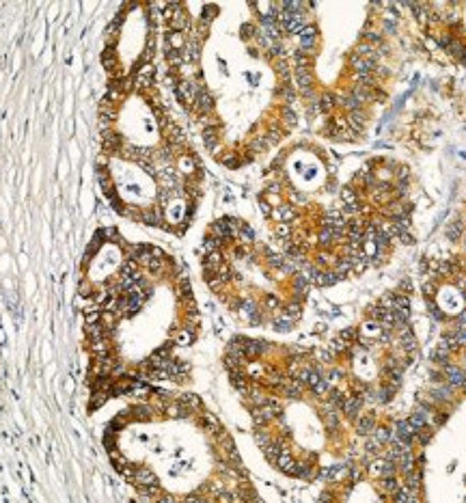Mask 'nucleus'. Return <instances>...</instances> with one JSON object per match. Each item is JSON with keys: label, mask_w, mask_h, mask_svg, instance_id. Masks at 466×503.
Listing matches in <instances>:
<instances>
[{"label": "nucleus", "mask_w": 466, "mask_h": 503, "mask_svg": "<svg viewBox=\"0 0 466 503\" xmlns=\"http://www.w3.org/2000/svg\"><path fill=\"white\" fill-rule=\"evenodd\" d=\"M442 376H445V383L453 389H464L466 387V369L460 367V365H453V363H447L442 365Z\"/></svg>", "instance_id": "nucleus-1"}, {"label": "nucleus", "mask_w": 466, "mask_h": 503, "mask_svg": "<svg viewBox=\"0 0 466 503\" xmlns=\"http://www.w3.org/2000/svg\"><path fill=\"white\" fill-rule=\"evenodd\" d=\"M369 471H371L373 475H378L380 479L393 477V475H397V464L395 462H388L386 458H373L369 462Z\"/></svg>", "instance_id": "nucleus-2"}, {"label": "nucleus", "mask_w": 466, "mask_h": 503, "mask_svg": "<svg viewBox=\"0 0 466 503\" xmlns=\"http://www.w3.org/2000/svg\"><path fill=\"white\" fill-rule=\"evenodd\" d=\"M376 415H358V419L354 421V430L358 436H371V432L376 430Z\"/></svg>", "instance_id": "nucleus-3"}, {"label": "nucleus", "mask_w": 466, "mask_h": 503, "mask_svg": "<svg viewBox=\"0 0 466 503\" xmlns=\"http://www.w3.org/2000/svg\"><path fill=\"white\" fill-rule=\"evenodd\" d=\"M421 486H423V473L421 471H412V473H408V475H404V488H408L410 492H415V494H419V490H421Z\"/></svg>", "instance_id": "nucleus-4"}, {"label": "nucleus", "mask_w": 466, "mask_h": 503, "mask_svg": "<svg viewBox=\"0 0 466 503\" xmlns=\"http://www.w3.org/2000/svg\"><path fill=\"white\" fill-rule=\"evenodd\" d=\"M317 242H319V246H322L324 250H328V248H332V244L337 242V238H335V231H332V227L330 225H322V229H319V235H317Z\"/></svg>", "instance_id": "nucleus-5"}, {"label": "nucleus", "mask_w": 466, "mask_h": 503, "mask_svg": "<svg viewBox=\"0 0 466 503\" xmlns=\"http://www.w3.org/2000/svg\"><path fill=\"white\" fill-rule=\"evenodd\" d=\"M348 128L354 130L356 134H361L365 130V112L356 110V112H348Z\"/></svg>", "instance_id": "nucleus-6"}, {"label": "nucleus", "mask_w": 466, "mask_h": 503, "mask_svg": "<svg viewBox=\"0 0 466 503\" xmlns=\"http://www.w3.org/2000/svg\"><path fill=\"white\" fill-rule=\"evenodd\" d=\"M391 436H393V432L386 428V425H376V430L371 432V438L376 441V443L382 447V445H386V443H391Z\"/></svg>", "instance_id": "nucleus-7"}, {"label": "nucleus", "mask_w": 466, "mask_h": 503, "mask_svg": "<svg viewBox=\"0 0 466 503\" xmlns=\"http://www.w3.org/2000/svg\"><path fill=\"white\" fill-rule=\"evenodd\" d=\"M402 482L397 479V475H393V477H384V479H380V490L384 492V494H395L397 490L402 488Z\"/></svg>", "instance_id": "nucleus-8"}, {"label": "nucleus", "mask_w": 466, "mask_h": 503, "mask_svg": "<svg viewBox=\"0 0 466 503\" xmlns=\"http://www.w3.org/2000/svg\"><path fill=\"white\" fill-rule=\"evenodd\" d=\"M464 223L460 218L457 220H453V223H449V227H447V238L451 240V242H457V240H462V235H464Z\"/></svg>", "instance_id": "nucleus-9"}, {"label": "nucleus", "mask_w": 466, "mask_h": 503, "mask_svg": "<svg viewBox=\"0 0 466 503\" xmlns=\"http://www.w3.org/2000/svg\"><path fill=\"white\" fill-rule=\"evenodd\" d=\"M335 104H337V100H335V95L330 93V91H324V93L319 95V110L328 112V110H332Z\"/></svg>", "instance_id": "nucleus-10"}, {"label": "nucleus", "mask_w": 466, "mask_h": 503, "mask_svg": "<svg viewBox=\"0 0 466 503\" xmlns=\"http://www.w3.org/2000/svg\"><path fill=\"white\" fill-rule=\"evenodd\" d=\"M367 313H369V320H373V322H378V324H380V320L384 318L386 311L382 309L380 304L376 302V304H369V307H367Z\"/></svg>", "instance_id": "nucleus-11"}, {"label": "nucleus", "mask_w": 466, "mask_h": 503, "mask_svg": "<svg viewBox=\"0 0 466 503\" xmlns=\"http://www.w3.org/2000/svg\"><path fill=\"white\" fill-rule=\"evenodd\" d=\"M432 436H434V434H432V428H430V425H425L423 430H419V432H417L415 441H417L419 445H427V443L432 441Z\"/></svg>", "instance_id": "nucleus-12"}, {"label": "nucleus", "mask_w": 466, "mask_h": 503, "mask_svg": "<svg viewBox=\"0 0 466 503\" xmlns=\"http://www.w3.org/2000/svg\"><path fill=\"white\" fill-rule=\"evenodd\" d=\"M341 199H343V203H346V205H354V203H358V195L354 193L352 188H343L341 190Z\"/></svg>", "instance_id": "nucleus-13"}, {"label": "nucleus", "mask_w": 466, "mask_h": 503, "mask_svg": "<svg viewBox=\"0 0 466 503\" xmlns=\"http://www.w3.org/2000/svg\"><path fill=\"white\" fill-rule=\"evenodd\" d=\"M421 292H423V296L430 298V296L436 292V281H434V279H425V283L421 285Z\"/></svg>", "instance_id": "nucleus-14"}, {"label": "nucleus", "mask_w": 466, "mask_h": 503, "mask_svg": "<svg viewBox=\"0 0 466 503\" xmlns=\"http://www.w3.org/2000/svg\"><path fill=\"white\" fill-rule=\"evenodd\" d=\"M455 339H457V346L460 348H466V326H457V329L453 331Z\"/></svg>", "instance_id": "nucleus-15"}, {"label": "nucleus", "mask_w": 466, "mask_h": 503, "mask_svg": "<svg viewBox=\"0 0 466 503\" xmlns=\"http://www.w3.org/2000/svg\"><path fill=\"white\" fill-rule=\"evenodd\" d=\"M378 331H382V329L378 322H373V320H367V322L363 324V333H367V335H376Z\"/></svg>", "instance_id": "nucleus-16"}, {"label": "nucleus", "mask_w": 466, "mask_h": 503, "mask_svg": "<svg viewBox=\"0 0 466 503\" xmlns=\"http://www.w3.org/2000/svg\"><path fill=\"white\" fill-rule=\"evenodd\" d=\"M365 39H367V43H382V35L378 33V30H365Z\"/></svg>", "instance_id": "nucleus-17"}, {"label": "nucleus", "mask_w": 466, "mask_h": 503, "mask_svg": "<svg viewBox=\"0 0 466 503\" xmlns=\"http://www.w3.org/2000/svg\"><path fill=\"white\" fill-rule=\"evenodd\" d=\"M397 240H400V244H404V246H410L412 242H415V238L410 235V231H406V233H400L397 235Z\"/></svg>", "instance_id": "nucleus-18"}, {"label": "nucleus", "mask_w": 466, "mask_h": 503, "mask_svg": "<svg viewBox=\"0 0 466 503\" xmlns=\"http://www.w3.org/2000/svg\"><path fill=\"white\" fill-rule=\"evenodd\" d=\"M382 24H384V30L386 33H395V24H397V20H393V18H388V20H382Z\"/></svg>", "instance_id": "nucleus-19"}, {"label": "nucleus", "mask_w": 466, "mask_h": 503, "mask_svg": "<svg viewBox=\"0 0 466 503\" xmlns=\"http://www.w3.org/2000/svg\"><path fill=\"white\" fill-rule=\"evenodd\" d=\"M457 326H466V309L455 316V329H457Z\"/></svg>", "instance_id": "nucleus-20"}, {"label": "nucleus", "mask_w": 466, "mask_h": 503, "mask_svg": "<svg viewBox=\"0 0 466 503\" xmlns=\"http://www.w3.org/2000/svg\"><path fill=\"white\" fill-rule=\"evenodd\" d=\"M400 289H404V292H410V289H412V281L410 279H404L402 283H400Z\"/></svg>", "instance_id": "nucleus-21"}, {"label": "nucleus", "mask_w": 466, "mask_h": 503, "mask_svg": "<svg viewBox=\"0 0 466 503\" xmlns=\"http://www.w3.org/2000/svg\"><path fill=\"white\" fill-rule=\"evenodd\" d=\"M462 242H464V250H466V231H464V235H462Z\"/></svg>", "instance_id": "nucleus-22"}, {"label": "nucleus", "mask_w": 466, "mask_h": 503, "mask_svg": "<svg viewBox=\"0 0 466 503\" xmlns=\"http://www.w3.org/2000/svg\"><path fill=\"white\" fill-rule=\"evenodd\" d=\"M462 268H464V270H466V262H462Z\"/></svg>", "instance_id": "nucleus-23"}, {"label": "nucleus", "mask_w": 466, "mask_h": 503, "mask_svg": "<svg viewBox=\"0 0 466 503\" xmlns=\"http://www.w3.org/2000/svg\"><path fill=\"white\" fill-rule=\"evenodd\" d=\"M464 484H466V477H464Z\"/></svg>", "instance_id": "nucleus-24"}, {"label": "nucleus", "mask_w": 466, "mask_h": 503, "mask_svg": "<svg viewBox=\"0 0 466 503\" xmlns=\"http://www.w3.org/2000/svg\"><path fill=\"white\" fill-rule=\"evenodd\" d=\"M464 503H466V499H464Z\"/></svg>", "instance_id": "nucleus-25"}]
</instances>
